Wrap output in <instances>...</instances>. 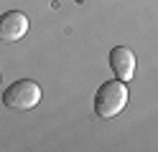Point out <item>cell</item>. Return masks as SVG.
<instances>
[{
	"instance_id": "7a4b0ae2",
	"label": "cell",
	"mask_w": 158,
	"mask_h": 152,
	"mask_svg": "<svg viewBox=\"0 0 158 152\" xmlns=\"http://www.w3.org/2000/svg\"><path fill=\"white\" fill-rule=\"evenodd\" d=\"M38 101H41V86L36 81H31V79L13 81L3 91V104L8 109H15V111L33 109V107H38Z\"/></svg>"
},
{
	"instance_id": "6da1fadb",
	"label": "cell",
	"mask_w": 158,
	"mask_h": 152,
	"mask_svg": "<svg viewBox=\"0 0 158 152\" xmlns=\"http://www.w3.org/2000/svg\"><path fill=\"white\" fill-rule=\"evenodd\" d=\"M127 107V86L125 81H105L94 94V111L102 119H112Z\"/></svg>"
},
{
	"instance_id": "277c9868",
	"label": "cell",
	"mask_w": 158,
	"mask_h": 152,
	"mask_svg": "<svg viewBox=\"0 0 158 152\" xmlns=\"http://www.w3.org/2000/svg\"><path fill=\"white\" fill-rule=\"evenodd\" d=\"M110 68H112L115 79H120V81L127 84V81L135 76V56H133V51L127 46H115L110 51Z\"/></svg>"
},
{
	"instance_id": "3957f363",
	"label": "cell",
	"mask_w": 158,
	"mask_h": 152,
	"mask_svg": "<svg viewBox=\"0 0 158 152\" xmlns=\"http://www.w3.org/2000/svg\"><path fill=\"white\" fill-rule=\"evenodd\" d=\"M28 33V18L21 10H8L0 15V41L3 43H15Z\"/></svg>"
}]
</instances>
